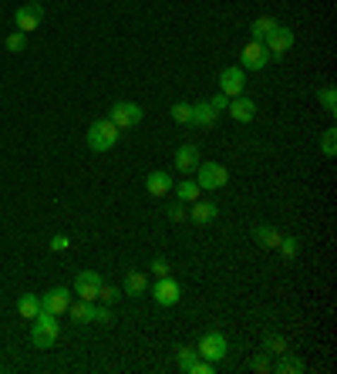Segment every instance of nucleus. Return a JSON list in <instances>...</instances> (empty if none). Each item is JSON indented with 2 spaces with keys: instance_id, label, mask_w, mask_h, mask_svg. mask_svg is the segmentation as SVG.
Listing matches in <instances>:
<instances>
[{
  "instance_id": "f257e3e1",
  "label": "nucleus",
  "mask_w": 337,
  "mask_h": 374,
  "mask_svg": "<svg viewBox=\"0 0 337 374\" xmlns=\"http://www.w3.org/2000/svg\"><path fill=\"white\" fill-rule=\"evenodd\" d=\"M58 337H61V324H58V313L51 311H37V317H34V328H31V344L37 347V351H51L54 344H58Z\"/></svg>"
},
{
  "instance_id": "f03ea898",
  "label": "nucleus",
  "mask_w": 337,
  "mask_h": 374,
  "mask_svg": "<svg viewBox=\"0 0 337 374\" xmlns=\"http://www.w3.org/2000/svg\"><path fill=\"white\" fill-rule=\"evenodd\" d=\"M118 139H122V128L111 122V118H98V122L88 125V135H85V142H88V149L92 152H111L115 145H118Z\"/></svg>"
},
{
  "instance_id": "7ed1b4c3",
  "label": "nucleus",
  "mask_w": 337,
  "mask_h": 374,
  "mask_svg": "<svg viewBox=\"0 0 337 374\" xmlns=\"http://www.w3.org/2000/svg\"><path fill=\"white\" fill-rule=\"evenodd\" d=\"M196 351H200V358L219 364V361L226 358V351H230V341H226L219 330H206V334L200 337V344H196Z\"/></svg>"
},
{
  "instance_id": "20e7f679",
  "label": "nucleus",
  "mask_w": 337,
  "mask_h": 374,
  "mask_svg": "<svg viewBox=\"0 0 337 374\" xmlns=\"http://www.w3.org/2000/svg\"><path fill=\"white\" fill-rule=\"evenodd\" d=\"M196 182H200V189H223L230 182V172H226L223 162H200L196 166Z\"/></svg>"
},
{
  "instance_id": "39448f33",
  "label": "nucleus",
  "mask_w": 337,
  "mask_h": 374,
  "mask_svg": "<svg viewBox=\"0 0 337 374\" xmlns=\"http://www.w3.org/2000/svg\"><path fill=\"white\" fill-rule=\"evenodd\" d=\"M41 17H44V4H37V0H27V4H20L14 11V24L20 34H31L41 27Z\"/></svg>"
},
{
  "instance_id": "423d86ee",
  "label": "nucleus",
  "mask_w": 337,
  "mask_h": 374,
  "mask_svg": "<svg viewBox=\"0 0 337 374\" xmlns=\"http://www.w3.org/2000/svg\"><path fill=\"white\" fill-rule=\"evenodd\" d=\"M270 61H274V58H270V51H266L263 41H250V44L240 51V68H243V71H263Z\"/></svg>"
},
{
  "instance_id": "0eeeda50",
  "label": "nucleus",
  "mask_w": 337,
  "mask_h": 374,
  "mask_svg": "<svg viewBox=\"0 0 337 374\" xmlns=\"http://www.w3.org/2000/svg\"><path fill=\"white\" fill-rule=\"evenodd\" d=\"M142 105H135V101H115L111 108H108V118L118 125V128H135L138 122H142Z\"/></svg>"
},
{
  "instance_id": "6e6552de",
  "label": "nucleus",
  "mask_w": 337,
  "mask_h": 374,
  "mask_svg": "<svg viewBox=\"0 0 337 374\" xmlns=\"http://www.w3.org/2000/svg\"><path fill=\"white\" fill-rule=\"evenodd\" d=\"M152 297L159 307H176V304L183 300V287H179V280H172V277H159Z\"/></svg>"
},
{
  "instance_id": "1a4fd4ad",
  "label": "nucleus",
  "mask_w": 337,
  "mask_h": 374,
  "mask_svg": "<svg viewBox=\"0 0 337 374\" xmlns=\"http://www.w3.org/2000/svg\"><path fill=\"white\" fill-rule=\"evenodd\" d=\"M243 88H246V71H243V68L230 64V68H223V71H219V92L226 94V98L243 94Z\"/></svg>"
},
{
  "instance_id": "9d476101",
  "label": "nucleus",
  "mask_w": 337,
  "mask_h": 374,
  "mask_svg": "<svg viewBox=\"0 0 337 374\" xmlns=\"http://www.w3.org/2000/svg\"><path fill=\"white\" fill-rule=\"evenodd\" d=\"M263 44H266V51H270V58L276 61V58H283V54L293 47V31H290V27H280V24H276L274 31L263 37Z\"/></svg>"
},
{
  "instance_id": "9b49d317",
  "label": "nucleus",
  "mask_w": 337,
  "mask_h": 374,
  "mask_svg": "<svg viewBox=\"0 0 337 374\" xmlns=\"http://www.w3.org/2000/svg\"><path fill=\"white\" fill-rule=\"evenodd\" d=\"M102 273H98V270H81V273H78L75 277V290H78V297H81V300H98V290H102Z\"/></svg>"
},
{
  "instance_id": "f8f14e48",
  "label": "nucleus",
  "mask_w": 337,
  "mask_h": 374,
  "mask_svg": "<svg viewBox=\"0 0 337 374\" xmlns=\"http://www.w3.org/2000/svg\"><path fill=\"white\" fill-rule=\"evenodd\" d=\"M226 115H230L233 122L250 125L253 118H257V101L246 98V94H236V98H230V105H226Z\"/></svg>"
},
{
  "instance_id": "ddd939ff",
  "label": "nucleus",
  "mask_w": 337,
  "mask_h": 374,
  "mask_svg": "<svg viewBox=\"0 0 337 374\" xmlns=\"http://www.w3.org/2000/svg\"><path fill=\"white\" fill-rule=\"evenodd\" d=\"M68 304H71V290L68 287H54V290H47L44 297H41V307L51 313H68Z\"/></svg>"
},
{
  "instance_id": "4468645a",
  "label": "nucleus",
  "mask_w": 337,
  "mask_h": 374,
  "mask_svg": "<svg viewBox=\"0 0 337 374\" xmlns=\"http://www.w3.org/2000/svg\"><path fill=\"white\" fill-rule=\"evenodd\" d=\"M172 175L168 172H162V169H152L149 175H145V189H149V196H155V199H162V196H168L172 192Z\"/></svg>"
},
{
  "instance_id": "2eb2a0df",
  "label": "nucleus",
  "mask_w": 337,
  "mask_h": 374,
  "mask_svg": "<svg viewBox=\"0 0 337 374\" xmlns=\"http://www.w3.org/2000/svg\"><path fill=\"white\" fill-rule=\"evenodd\" d=\"M200 162L202 158H200V149H196V145H179V149H176V158H172V166L179 172H196Z\"/></svg>"
},
{
  "instance_id": "dca6fc26",
  "label": "nucleus",
  "mask_w": 337,
  "mask_h": 374,
  "mask_svg": "<svg viewBox=\"0 0 337 374\" xmlns=\"http://www.w3.org/2000/svg\"><path fill=\"white\" fill-rule=\"evenodd\" d=\"M216 216H219V206L206 203V199H196V203H192V213H189V219H192L196 226H209Z\"/></svg>"
},
{
  "instance_id": "f3484780",
  "label": "nucleus",
  "mask_w": 337,
  "mask_h": 374,
  "mask_svg": "<svg viewBox=\"0 0 337 374\" xmlns=\"http://www.w3.org/2000/svg\"><path fill=\"white\" fill-rule=\"evenodd\" d=\"M216 122H219V111H216L209 101L192 105V125H196V128H213Z\"/></svg>"
},
{
  "instance_id": "a211bd4d",
  "label": "nucleus",
  "mask_w": 337,
  "mask_h": 374,
  "mask_svg": "<svg viewBox=\"0 0 337 374\" xmlns=\"http://www.w3.org/2000/svg\"><path fill=\"white\" fill-rule=\"evenodd\" d=\"M253 239H257L263 249H276V243H280V230L270 226V223H257V226H253Z\"/></svg>"
},
{
  "instance_id": "6ab92c4d",
  "label": "nucleus",
  "mask_w": 337,
  "mask_h": 374,
  "mask_svg": "<svg viewBox=\"0 0 337 374\" xmlns=\"http://www.w3.org/2000/svg\"><path fill=\"white\" fill-rule=\"evenodd\" d=\"M172 192H176L179 203H196V199H202V189L196 179H183L179 186H172Z\"/></svg>"
},
{
  "instance_id": "aec40b11",
  "label": "nucleus",
  "mask_w": 337,
  "mask_h": 374,
  "mask_svg": "<svg viewBox=\"0 0 337 374\" xmlns=\"http://www.w3.org/2000/svg\"><path fill=\"white\" fill-rule=\"evenodd\" d=\"M125 294H128V297L149 294V277H145V273H138V270H132V273L125 277Z\"/></svg>"
},
{
  "instance_id": "412c9836",
  "label": "nucleus",
  "mask_w": 337,
  "mask_h": 374,
  "mask_svg": "<svg viewBox=\"0 0 337 374\" xmlns=\"http://www.w3.org/2000/svg\"><path fill=\"white\" fill-rule=\"evenodd\" d=\"M37 311H41V297L37 294H24L20 300H17V313H20L24 320H34Z\"/></svg>"
},
{
  "instance_id": "4be33fe9",
  "label": "nucleus",
  "mask_w": 337,
  "mask_h": 374,
  "mask_svg": "<svg viewBox=\"0 0 337 374\" xmlns=\"http://www.w3.org/2000/svg\"><path fill=\"white\" fill-rule=\"evenodd\" d=\"M270 371H276V374H300V371H304V361L283 351V358L276 361V364H270Z\"/></svg>"
},
{
  "instance_id": "5701e85b",
  "label": "nucleus",
  "mask_w": 337,
  "mask_h": 374,
  "mask_svg": "<svg viewBox=\"0 0 337 374\" xmlns=\"http://www.w3.org/2000/svg\"><path fill=\"white\" fill-rule=\"evenodd\" d=\"M68 313L75 317L78 324H92V317H94V304H92V300H78V304H68Z\"/></svg>"
},
{
  "instance_id": "b1692460",
  "label": "nucleus",
  "mask_w": 337,
  "mask_h": 374,
  "mask_svg": "<svg viewBox=\"0 0 337 374\" xmlns=\"http://www.w3.org/2000/svg\"><path fill=\"white\" fill-rule=\"evenodd\" d=\"M276 27V17H270V14H263V17H257L253 24H250V34H253V41H263L266 34Z\"/></svg>"
},
{
  "instance_id": "393cba45",
  "label": "nucleus",
  "mask_w": 337,
  "mask_h": 374,
  "mask_svg": "<svg viewBox=\"0 0 337 374\" xmlns=\"http://www.w3.org/2000/svg\"><path fill=\"white\" fill-rule=\"evenodd\" d=\"M317 98H321V108L327 111V115H337V88L334 85H324L321 92H317Z\"/></svg>"
},
{
  "instance_id": "a878e982",
  "label": "nucleus",
  "mask_w": 337,
  "mask_h": 374,
  "mask_svg": "<svg viewBox=\"0 0 337 374\" xmlns=\"http://www.w3.org/2000/svg\"><path fill=\"white\" fill-rule=\"evenodd\" d=\"M276 249H280V256H283V260H293V256L300 253V239H297V236H280Z\"/></svg>"
},
{
  "instance_id": "bb28decb",
  "label": "nucleus",
  "mask_w": 337,
  "mask_h": 374,
  "mask_svg": "<svg viewBox=\"0 0 337 374\" xmlns=\"http://www.w3.org/2000/svg\"><path fill=\"white\" fill-rule=\"evenodd\" d=\"M172 122L192 125V105H189V101H176V105H172Z\"/></svg>"
},
{
  "instance_id": "cd10ccee",
  "label": "nucleus",
  "mask_w": 337,
  "mask_h": 374,
  "mask_svg": "<svg viewBox=\"0 0 337 374\" xmlns=\"http://www.w3.org/2000/svg\"><path fill=\"white\" fill-rule=\"evenodd\" d=\"M196 358H200V351H196V347H179V351H176V364H179L183 371H189V368L196 364Z\"/></svg>"
},
{
  "instance_id": "c85d7f7f",
  "label": "nucleus",
  "mask_w": 337,
  "mask_h": 374,
  "mask_svg": "<svg viewBox=\"0 0 337 374\" xmlns=\"http://www.w3.org/2000/svg\"><path fill=\"white\" fill-rule=\"evenodd\" d=\"M7 51H14V54H20L24 47H27V34H20V31H14V34H7Z\"/></svg>"
},
{
  "instance_id": "c756f323",
  "label": "nucleus",
  "mask_w": 337,
  "mask_h": 374,
  "mask_svg": "<svg viewBox=\"0 0 337 374\" xmlns=\"http://www.w3.org/2000/svg\"><path fill=\"white\" fill-rule=\"evenodd\" d=\"M321 152H324L327 158H334V152H337V132H334V128H327V132H324Z\"/></svg>"
},
{
  "instance_id": "7c9ffc66",
  "label": "nucleus",
  "mask_w": 337,
  "mask_h": 374,
  "mask_svg": "<svg viewBox=\"0 0 337 374\" xmlns=\"http://www.w3.org/2000/svg\"><path fill=\"white\" fill-rule=\"evenodd\" d=\"M166 216H168V223H183V219H189V213H185V203H172Z\"/></svg>"
},
{
  "instance_id": "2f4dec72",
  "label": "nucleus",
  "mask_w": 337,
  "mask_h": 374,
  "mask_svg": "<svg viewBox=\"0 0 337 374\" xmlns=\"http://www.w3.org/2000/svg\"><path fill=\"white\" fill-rule=\"evenodd\" d=\"M98 300H102V304H108V307H111V304H115V300H118V290H115V287H111V283H102V290H98Z\"/></svg>"
},
{
  "instance_id": "473e14b6",
  "label": "nucleus",
  "mask_w": 337,
  "mask_h": 374,
  "mask_svg": "<svg viewBox=\"0 0 337 374\" xmlns=\"http://www.w3.org/2000/svg\"><path fill=\"white\" fill-rule=\"evenodd\" d=\"M266 351H270V354H283V351H287V341H283L280 334H270V337H266Z\"/></svg>"
},
{
  "instance_id": "72a5a7b5",
  "label": "nucleus",
  "mask_w": 337,
  "mask_h": 374,
  "mask_svg": "<svg viewBox=\"0 0 337 374\" xmlns=\"http://www.w3.org/2000/svg\"><path fill=\"white\" fill-rule=\"evenodd\" d=\"M250 371H257V374L270 371V358H266V351H263V354H257V358L250 361Z\"/></svg>"
},
{
  "instance_id": "f704fd0d",
  "label": "nucleus",
  "mask_w": 337,
  "mask_h": 374,
  "mask_svg": "<svg viewBox=\"0 0 337 374\" xmlns=\"http://www.w3.org/2000/svg\"><path fill=\"white\" fill-rule=\"evenodd\" d=\"M92 324H111V311H108V304H102V307H94Z\"/></svg>"
},
{
  "instance_id": "c9c22d12",
  "label": "nucleus",
  "mask_w": 337,
  "mask_h": 374,
  "mask_svg": "<svg viewBox=\"0 0 337 374\" xmlns=\"http://www.w3.org/2000/svg\"><path fill=\"white\" fill-rule=\"evenodd\" d=\"M149 270L155 273V280H159V277H168V260H162V256H155Z\"/></svg>"
},
{
  "instance_id": "e433bc0d",
  "label": "nucleus",
  "mask_w": 337,
  "mask_h": 374,
  "mask_svg": "<svg viewBox=\"0 0 337 374\" xmlns=\"http://www.w3.org/2000/svg\"><path fill=\"white\" fill-rule=\"evenodd\" d=\"M47 247L54 249V253H64V249L71 247V239H68V236H64V233H58V236H54V239H51V243H47Z\"/></svg>"
},
{
  "instance_id": "4c0bfd02",
  "label": "nucleus",
  "mask_w": 337,
  "mask_h": 374,
  "mask_svg": "<svg viewBox=\"0 0 337 374\" xmlns=\"http://www.w3.org/2000/svg\"><path fill=\"white\" fill-rule=\"evenodd\" d=\"M209 105H213V108L219 111V115H223V111H226V105H230V98H226V94L219 92V94H213V98H209Z\"/></svg>"
},
{
  "instance_id": "58836bf2",
  "label": "nucleus",
  "mask_w": 337,
  "mask_h": 374,
  "mask_svg": "<svg viewBox=\"0 0 337 374\" xmlns=\"http://www.w3.org/2000/svg\"><path fill=\"white\" fill-rule=\"evenodd\" d=\"M37 4H44V0H37Z\"/></svg>"
}]
</instances>
